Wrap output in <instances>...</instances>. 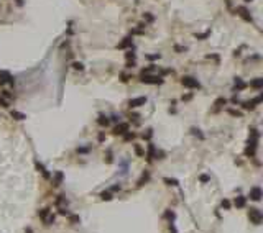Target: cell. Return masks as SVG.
I'll use <instances>...</instances> for the list:
<instances>
[{
  "mask_svg": "<svg viewBox=\"0 0 263 233\" xmlns=\"http://www.w3.org/2000/svg\"><path fill=\"white\" fill-rule=\"evenodd\" d=\"M257 143H258V131L255 128L250 130V138H248V146L245 150L247 156H255V150H257Z\"/></svg>",
  "mask_w": 263,
  "mask_h": 233,
  "instance_id": "obj_1",
  "label": "cell"
},
{
  "mask_svg": "<svg viewBox=\"0 0 263 233\" xmlns=\"http://www.w3.org/2000/svg\"><path fill=\"white\" fill-rule=\"evenodd\" d=\"M181 84H183L184 87L188 89H199L201 84L197 79H194V77H191V76H184L183 79H181Z\"/></svg>",
  "mask_w": 263,
  "mask_h": 233,
  "instance_id": "obj_2",
  "label": "cell"
},
{
  "mask_svg": "<svg viewBox=\"0 0 263 233\" xmlns=\"http://www.w3.org/2000/svg\"><path fill=\"white\" fill-rule=\"evenodd\" d=\"M142 80L143 84H150V85H156V84H163V79L160 76H146V74H142Z\"/></svg>",
  "mask_w": 263,
  "mask_h": 233,
  "instance_id": "obj_3",
  "label": "cell"
},
{
  "mask_svg": "<svg viewBox=\"0 0 263 233\" xmlns=\"http://www.w3.org/2000/svg\"><path fill=\"white\" fill-rule=\"evenodd\" d=\"M248 218H250L255 225H260L262 223L263 215H262V212H260L258 208H250V210H248Z\"/></svg>",
  "mask_w": 263,
  "mask_h": 233,
  "instance_id": "obj_4",
  "label": "cell"
},
{
  "mask_svg": "<svg viewBox=\"0 0 263 233\" xmlns=\"http://www.w3.org/2000/svg\"><path fill=\"white\" fill-rule=\"evenodd\" d=\"M12 84L13 85V82H15V79H13L12 76H10V72L9 71H0V85H5V84Z\"/></svg>",
  "mask_w": 263,
  "mask_h": 233,
  "instance_id": "obj_5",
  "label": "cell"
},
{
  "mask_svg": "<svg viewBox=\"0 0 263 233\" xmlns=\"http://www.w3.org/2000/svg\"><path fill=\"white\" fill-rule=\"evenodd\" d=\"M237 12H238V15H240V17H242L245 21H248V23H252V21H253V18H252L250 12H248L245 7H237Z\"/></svg>",
  "mask_w": 263,
  "mask_h": 233,
  "instance_id": "obj_6",
  "label": "cell"
},
{
  "mask_svg": "<svg viewBox=\"0 0 263 233\" xmlns=\"http://www.w3.org/2000/svg\"><path fill=\"white\" fill-rule=\"evenodd\" d=\"M146 104V97H137V99H132L128 102V107L130 108H137V107H142V105Z\"/></svg>",
  "mask_w": 263,
  "mask_h": 233,
  "instance_id": "obj_7",
  "label": "cell"
},
{
  "mask_svg": "<svg viewBox=\"0 0 263 233\" xmlns=\"http://www.w3.org/2000/svg\"><path fill=\"white\" fill-rule=\"evenodd\" d=\"M260 102H262V95H260V97H255L253 100L243 102V108H245V110H253V108L257 107V104H260Z\"/></svg>",
  "mask_w": 263,
  "mask_h": 233,
  "instance_id": "obj_8",
  "label": "cell"
},
{
  "mask_svg": "<svg viewBox=\"0 0 263 233\" xmlns=\"http://www.w3.org/2000/svg\"><path fill=\"white\" fill-rule=\"evenodd\" d=\"M128 131V125L127 123H118L115 128H113V135H125Z\"/></svg>",
  "mask_w": 263,
  "mask_h": 233,
  "instance_id": "obj_9",
  "label": "cell"
},
{
  "mask_svg": "<svg viewBox=\"0 0 263 233\" xmlns=\"http://www.w3.org/2000/svg\"><path fill=\"white\" fill-rule=\"evenodd\" d=\"M250 199L255 200V202H258L260 199H262V189L260 187H253L250 191Z\"/></svg>",
  "mask_w": 263,
  "mask_h": 233,
  "instance_id": "obj_10",
  "label": "cell"
},
{
  "mask_svg": "<svg viewBox=\"0 0 263 233\" xmlns=\"http://www.w3.org/2000/svg\"><path fill=\"white\" fill-rule=\"evenodd\" d=\"M245 87H247V84L243 82V80L240 79V77H235V85H234V89H235V90H243Z\"/></svg>",
  "mask_w": 263,
  "mask_h": 233,
  "instance_id": "obj_11",
  "label": "cell"
},
{
  "mask_svg": "<svg viewBox=\"0 0 263 233\" xmlns=\"http://www.w3.org/2000/svg\"><path fill=\"white\" fill-rule=\"evenodd\" d=\"M235 207H238V208H242V207H245V204H247V199L243 196H238V197H235Z\"/></svg>",
  "mask_w": 263,
  "mask_h": 233,
  "instance_id": "obj_12",
  "label": "cell"
},
{
  "mask_svg": "<svg viewBox=\"0 0 263 233\" xmlns=\"http://www.w3.org/2000/svg\"><path fill=\"white\" fill-rule=\"evenodd\" d=\"M35 164H36V169H38V171H40V172H41V174H43V176H45L46 179H48V177H50V172H48V171H46V167H45V166H43L41 162H38V161H36V162H35Z\"/></svg>",
  "mask_w": 263,
  "mask_h": 233,
  "instance_id": "obj_13",
  "label": "cell"
},
{
  "mask_svg": "<svg viewBox=\"0 0 263 233\" xmlns=\"http://www.w3.org/2000/svg\"><path fill=\"white\" fill-rule=\"evenodd\" d=\"M97 123H99L100 126H107L110 123V120H109V117H105V115H100L99 118H97Z\"/></svg>",
  "mask_w": 263,
  "mask_h": 233,
  "instance_id": "obj_14",
  "label": "cell"
},
{
  "mask_svg": "<svg viewBox=\"0 0 263 233\" xmlns=\"http://www.w3.org/2000/svg\"><path fill=\"white\" fill-rule=\"evenodd\" d=\"M250 85L253 89H262L263 87V79H262V77H257L255 80H252V82H250Z\"/></svg>",
  "mask_w": 263,
  "mask_h": 233,
  "instance_id": "obj_15",
  "label": "cell"
},
{
  "mask_svg": "<svg viewBox=\"0 0 263 233\" xmlns=\"http://www.w3.org/2000/svg\"><path fill=\"white\" fill-rule=\"evenodd\" d=\"M63 179H64L63 172H61V171H58V172L55 174V181H53V184H55V186H59V184L63 182Z\"/></svg>",
  "mask_w": 263,
  "mask_h": 233,
  "instance_id": "obj_16",
  "label": "cell"
},
{
  "mask_svg": "<svg viewBox=\"0 0 263 233\" xmlns=\"http://www.w3.org/2000/svg\"><path fill=\"white\" fill-rule=\"evenodd\" d=\"M128 46H132V38H123V41L118 44V49H123V48H128Z\"/></svg>",
  "mask_w": 263,
  "mask_h": 233,
  "instance_id": "obj_17",
  "label": "cell"
},
{
  "mask_svg": "<svg viewBox=\"0 0 263 233\" xmlns=\"http://www.w3.org/2000/svg\"><path fill=\"white\" fill-rule=\"evenodd\" d=\"M153 156H155V145H148V154H146V159H148V161H151V159H153Z\"/></svg>",
  "mask_w": 263,
  "mask_h": 233,
  "instance_id": "obj_18",
  "label": "cell"
},
{
  "mask_svg": "<svg viewBox=\"0 0 263 233\" xmlns=\"http://www.w3.org/2000/svg\"><path fill=\"white\" fill-rule=\"evenodd\" d=\"M227 104V100L224 99V97H219L217 100H216V102H214V105H216V110H219V108L222 107V105H225Z\"/></svg>",
  "mask_w": 263,
  "mask_h": 233,
  "instance_id": "obj_19",
  "label": "cell"
},
{
  "mask_svg": "<svg viewBox=\"0 0 263 233\" xmlns=\"http://www.w3.org/2000/svg\"><path fill=\"white\" fill-rule=\"evenodd\" d=\"M12 117L15 118V120H25V118H26V115H23V113L17 112V110H12Z\"/></svg>",
  "mask_w": 263,
  "mask_h": 233,
  "instance_id": "obj_20",
  "label": "cell"
},
{
  "mask_svg": "<svg viewBox=\"0 0 263 233\" xmlns=\"http://www.w3.org/2000/svg\"><path fill=\"white\" fill-rule=\"evenodd\" d=\"M148 179H150V174H148V172H143V176L140 177V181H138V186H143V182H146Z\"/></svg>",
  "mask_w": 263,
  "mask_h": 233,
  "instance_id": "obj_21",
  "label": "cell"
},
{
  "mask_svg": "<svg viewBox=\"0 0 263 233\" xmlns=\"http://www.w3.org/2000/svg\"><path fill=\"white\" fill-rule=\"evenodd\" d=\"M191 131H192V135H194V136H197L199 140H204V135L201 133V130H197V128H191Z\"/></svg>",
  "mask_w": 263,
  "mask_h": 233,
  "instance_id": "obj_22",
  "label": "cell"
},
{
  "mask_svg": "<svg viewBox=\"0 0 263 233\" xmlns=\"http://www.w3.org/2000/svg\"><path fill=\"white\" fill-rule=\"evenodd\" d=\"M45 222H46V225H51L55 222V215H50V213H48V215L45 217Z\"/></svg>",
  "mask_w": 263,
  "mask_h": 233,
  "instance_id": "obj_23",
  "label": "cell"
},
{
  "mask_svg": "<svg viewBox=\"0 0 263 233\" xmlns=\"http://www.w3.org/2000/svg\"><path fill=\"white\" fill-rule=\"evenodd\" d=\"M100 197H102L104 200H112V194H110V192H102Z\"/></svg>",
  "mask_w": 263,
  "mask_h": 233,
  "instance_id": "obj_24",
  "label": "cell"
},
{
  "mask_svg": "<svg viewBox=\"0 0 263 233\" xmlns=\"http://www.w3.org/2000/svg\"><path fill=\"white\" fill-rule=\"evenodd\" d=\"M164 182H166L168 186H178V181H176V179H169V177H166Z\"/></svg>",
  "mask_w": 263,
  "mask_h": 233,
  "instance_id": "obj_25",
  "label": "cell"
},
{
  "mask_svg": "<svg viewBox=\"0 0 263 233\" xmlns=\"http://www.w3.org/2000/svg\"><path fill=\"white\" fill-rule=\"evenodd\" d=\"M48 213H50V210H48V208H43L41 212H38V215L41 217V218H45V217L48 215Z\"/></svg>",
  "mask_w": 263,
  "mask_h": 233,
  "instance_id": "obj_26",
  "label": "cell"
},
{
  "mask_svg": "<svg viewBox=\"0 0 263 233\" xmlns=\"http://www.w3.org/2000/svg\"><path fill=\"white\" fill-rule=\"evenodd\" d=\"M125 58L128 59V61H130V59H132V61H133V59H135V53H133V51H128V53L125 54Z\"/></svg>",
  "mask_w": 263,
  "mask_h": 233,
  "instance_id": "obj_27",
  "label": "cell"
},
{
  "mask_svg": "<svg viewBox=\"0 0 263 233\" xmlns=\"http://www.w3.org/2000/svg\"><path fill=\"white\" fill-rule=\"evenodd\" d=\"M209 33H211V31H206V33H202V35H196V38L197 40H206V38L209 36Z\"/></svg>",
  "mask_w": 263,
  "mask_h": 233,
  "instance_id": "obj_28",
  "label": "cell"
},
{
  "mask_svg": "<svg viewBox=\"0 0 263 233\" xmlns=\"http://www.w3.org/2000/svg\"><path fill=\"white\" fill-rule=\"evenodd\" d=\"M72 66H74V69H76V71H82V69H84V66H82L81 63H74Z\"/></svg>",
  "mask_w": 263,
  "mask_h": 233,
  "instance_id": "obj_29",
  "label": "cell"
},
{
  "mask_svg": "<svg viewBox=\"0 0 263 233\" xmlns=\"http://www.w3.org/2000/svg\"><path fill=\"white\" fill-rule=\"evenodd\" d=\"M135 153H137L138 156H143V150H142L138 145H135Z\"/></svg>",
  "mask_w": 263,
  "mask_h": 233,
  "instance_id": "obj_30",
  "label": "cell"
},
{
  "mask_svg": "<svg viewBox=\"0 0 263 233\" xmlns=\"http://www.w3.org/2000/svg\"><path fill=\"white\" fill-rule=\"evenodd\" d=\"M69 220H71L72 223H77V222H81V218L77 215H71V217H69Z\"/></svg>",
  "mask_w": 263,
  "mask_h": 233,
  "instance_id": "obj_31",
  "label": "cell"
},
{
  "mask_svg": "<svg viewBox=\"0 0 263 233\" xmlns=\"http://www.w3.org/2000/svg\"><path fill=\"white\" fill-rule=\"evenodd\" d=\"M166 217L173 222V220H174V212H169V210H168V212H166Z\"/></svg>",
  "mask_w": 263,
  "mask_h": 233,
  "instance_id": "obj_32",
  "label": "cell"
},
{
  "mask_svg": "<svg viewBox=\"0 0 263 233\" xmlns=\"http://www.w3.org/2000/svg\"><path fill=\"white\" fill-rule=\"evenodd\" d=\"M222 207H224V208H230V202H229V200H222Z\"/></svg>",
  "mask_w": 263,
  "mask_h": 233,
  "instance_id": "obj_33",
  "label": "cell"
},
{
  "mask_svg": "<svg viewBox=\"0 0 263 233\" xmlns=\"http://www.w3.org/2000/svg\"><path fill=\"white\" fill-rule=\"evenodd\" d=\"M0 105H2V107H9V102H7L5 99H2V97H0Z\"/></svg>",
  "mask_w": 263,
  "mask_h": 233,
  "instance_id": "obj_34",
  "label": "cell"
},
{
  "mask_svg": "<svg viewBox=\"0 0 263 233\" xmlns=\"http://www.w3.org/2000/svg\"><path fill=\"white\" fill-rule=\"evenodd\" d=\"M169 230H171V233H178V230H176V227H174V223H169Z\"/></svg>",
  "mask_w": 263,
  "mask_h": 233,
  "instance_id": "obj_35",
  "label": "cell"
},
{
  "mask_svg": "<svg viewBox=\"0 0 263 233\" xmlns=\"http://www.w3.org/2000/svg\"><path fill=\"white\" fill-rule=\"evenodd\" d=\"M135 135L133 133H125V141H128V140H132V138H133Z\"/></svg>",
  "mask_w": 263,
  "mask_h": 233,
  "instance_id": "obj_36",
  "label": "cell"
},
{
  "mask_svg": "<svg viewBox=\"0 0 263 233\" xmlns=\"http://www.w3.org/2000/svg\"><path fill=\"white\" fill-rule=\"evenodd\" d=\"M145 20L146 21H153V17H151L150 13H145Z\"/></svg>",
  "mask_w": 263,
  "mask_h": 233,
  "instance_id": "obj_37",
  "label": "cell"
},
{
  "mask_svg": "<svg viewBox=\"0 0 263 233\" xmlns=\"http://www.w3.org/2000/svg\"><path fill=\"white\" fill-rule=\"evenodd\" d=\"M201 181H202V182H207V181H209V176H206V174L201 176Z\"/></svg>",
  "mask_w": 263,
  "mask_h": 233,
  "instance_id": "obj_38",
  "label": "cell"
},
{
  "mask_svg": "<svg viewBox=\"0 0 263 233\" xmlns=\"http://www.w3.org/2000/svg\"><path fill=\"white\" fill-rule=\"evenodd\" d=\"M174 49L178 51V53H181V51H186V48H181V46H174Z\"/></svg>",
  "mask_w": 263,
  "mask_h": 233,
  "instance_id": "obj_39",
  "label": "cell"
},
{
  "mask_svg": "<svg viewBox=\"0 0 263 233\" xmlns=\"http://www.w3.org/2000/svg\"><path fill=\"white\" fill-rule=\"evenodd\" d=\"M2 95H4V97H7V99H10V97H12V95L9 94V90H4V92H2Z\"/></svg>",
  "mask_w": 263,
  "mask_h": 233,
  "instance_id": "obj_40",
  "label": "cell"
},
{
  "mask_svg": "<svg viewBox=\"0 0 263 233\" xmlns=\"http://www.w3.org/2000/svg\"><path fill=\"white\" fill-rule=\"evenodd\" d=\"M230 113H232V115H237V117H240V112H237V110H230Z\"/></svg>",
  "mask_w": 263,
  "mask_h": 233,
  "instance_id": "obj_41",
  "label": "cell"
},
{
  "mask_svg": "<svg viewBox=\"0 0 263 233\" xmlns=\"http://www.w3.org/2000/svg\"><path fill=\"white\" fill-rule=\"evenodd\" d=\"M59 212H61V215H69V213H67V210H64V208H61Z\"/></svg>",
  "mask_w": 263,
  "mask_h": 233,
  "instance_id": "obj_42",
  "label": "cell"
},
{
  "mask_svg": "<svg viewBox=\"0 0 263 233\" xmlns=\"http://www.w3.org/2000/svg\"><path fill=\"white\" fill-rule=\"evenodd\" d=\"M26 233H33V232H31V228H26Z\"/></svg>",
  "mask_w": 263,
  "mask_h": 233,
  "instance_id": "obj_43",
  "label": "cell"
},
{
  "mask_svg": "<svg viewBox=\"0 0 263 233\" xmlns=\"http://www.w3.org/2000/svg\"><path fill=\"white\" fill-rule=\"evenodd\" d=\"M243 2H247V4H248V2H253V0H243Z\"/></svg>",
  "mask_w": 263,
  "mask_h": 233,
  "instance_id": "obj_44",
  "label": "cell"
}]
</instances>
